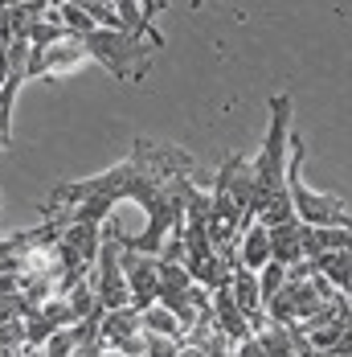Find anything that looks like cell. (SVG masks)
<instances>
[{"label":"cell","instance_id":"6da1fadb","mask_svg":"<svg viewBox=\"0 0 352 357\" xmlns=\"http://www.w3.org/2000/svg\"><path fill=\"white\" fill-rule=\"evenodd\" d=\"M189 173H201L197 160H193V152H184L180 144H160V140L136 136V140H131V152H127L119 165H111L106 173L54 185L49 197H45V206H41V218L74 210V206H82V202H95V197H103L111 206L136 202L140 210H147V206L168 189V181L189 177Z\"/></svg>","mask_w":352,"mask_h":357},{"label":"cell","instance_id":"7a4b0ae2","mask_svg":"<svg viewBox=\"0 0 352 357\" xmlns=\"http://www.w3.org/2000/svg\"><path fill=\"white\" fill-rule=\"evenodd\" d=\"M287 160H291V95H271V128L258 156H250L254 169V202H250V226L262 222L266 230L295 218L291 193H287Z\"/></svg>","mask_w":352,"mask_h":357},{"label":"cell","instance_id":"3957f363","mask_svg":"<svg viewBox=\"0 0 352 357\" xmlns=\"http://www.w3.org/2000/svg\"><path fill=\"white\" fill-rule=\"evenodd\" d=\"M303 156H307V144L291 132V160H287V193H291V206L295 218L312 230H352V214L344 210V202L336 193H316L307 189L303 181Z\"/></svg>","mask_w":352,"mask_h":357},{"label":"cell","instance_id":"277c9868","mask_svg":"<svg viewBox=\"0 0 352 357\" xmlns=\"http://www.w3.org/2000/svg\"><path fill=\"white\" fill-rule=\"evenodd\" d=\"M86 54H90V62H99L111 78H119V82H143L147 70H152L156 45H152V41H140V37H127V33L95 29V33L86 37Z\"/></svg>","mask_w":352,"mask_h":357},{"label":"cell","instance_id":"5b68a950","mask_svg":"<svg viewBox=\"0 0 352 357\" xmlns=\"http://www.w3.org/2000/svg\"><path fill=\"white\" fill-rule=\"evenodd\" d=\"M90 287H95V300L103 312H119V308H131V291H127V275H123V247L103 234V247H99V263L90 271Z\"/></svg>","mask_w":352,"mask_h":357},{"label":"cell","instance_id":"8992f818","mask_svg":"<svg viewBox=\"0 0 352 357\" xmlns=\"http://www.w3.org/2000/svg\"><path fill=\"white\" fill-rule=\"evenodd\" d=\"M82 62H90L86 54V37H62L45 50H33L29 45V78H66L74 74Z\"/></svg>","mask_w":352,"mask_h":357},{"label":"cell","instance_id":"52a82bcc","mask_svg":"<svg viewBox=\"0 0 352 357\" xmlns=\"http://www.w3.org/2000/svg\"><path fill=\"white\" fill-rule=\"evenodd\" d=\"M99 337H103L106 349L123 357H143L147 349V333H143V312L131 304V308H119V312H103V324H99Z\"/></svg>","mask_w":352,"mask_h":357},{"label":"cell","instance_id":"ba28073f","mask_svg":"<svg viewBox=\"0 0 352 357\" xmlns=\"http://www.w3.org/2000/svg\"><path fill=\"white\" fill-rule=\"evenodd\" d=\"M123 275H127V291L136 308H152L160 304V259H147L136 250H123Z\"/></svg>","mask_w":352,"mask_h":357},{"label":"cell","instance_id":"9c48e42d","mask_svg":"<svg viewBox=\"0 0 352 357\" xmlns=\"http://www.w3.org/2000/svg\"><path fill=\"white\" fill-rule=\"evenodd\" d=\"M164 8H168L164 0H147V4H136V0H119V4H115L123 33H127V37H140V41H152L156 50L164 45V33L156 29V17H160Z\"/></svg>","mask_w":352,"mask_h":357},{"label":"cell","instance_id":"30bf717a","mask_svg":"<svg viewBox=\"0 0 352 357\" xmlns=\"http://www.w3.org/2000/svg\"><path fill=\"white\" fill-rule=\"evenodd\" d=\"M213 324L230 337V345H242V341H250V337H254V324H250V317L238 308V304H234L230 284L213 291Z\"/></svg>","mask_w":352,"mask_h":357},{"label":"cell","instance_id":"8fae6325","mask_svg":"<svg viewBox=\"0 0 352 357\" xmlns=\"http://www.w3.org/2000/svg\"><path fill=\"white\" fill-rule=\"evenodd\" d=\"M230 296H234V304L242 308L254 324V333L266 324V312H262V291H258V275L246 271V267H234L230 271Z\"/></svg>","mask_w":352,"mask_h":357},{"label":"cell","instance_id":"7c38bea8","mask_svg":"<svg viewBox=\"0 0 352 357\" xmlns=\"http://www.w3.org/2000/svg\"><path fill=\"white\" fill-rule=\"evenodd\" d=\"M303 234H307V226L299 218H291L282 226H271V259L282 263V267L303 263Z\"/></svg>","mask_w":352,"mask_h":357},{"label":"cell","instance_id":"4fadbf2b","mask_svg":"<svg viewBox=\"0 0 352 357\" xmlns=\"http://www.w3.org/2000/svg\"><path fill=\"white\" fill-rule=\"evenodd\" d=\"M307 263H312V267H316L319 275L336 287L340 296H349L352 300V255L349 250H319V255H312Z\"/></svg>","mask_w":352,"mask_h":357},{"label":"cell","instance_id":"5bb4252c","mask_svg":"<svg viewBox=\"0 0 352 357\" xmlns=\"http://www.w3.org/2000/svg\"><path fill=\"white\" fill-rule=\"evenodd\" d=\"M266 263H271V230H266L262 222H254L246 234L238 238V263H234V267H246V271L258 275Z\"/></svg>","mask_w":352,"mask_h":357},{"label":"cell","instance_id":"9a60e30c","mask_svg":"<svg viewBox=\"0 0 352 357\" xmlns=\"http://www.w3.org/2000/svg\"><path fill=\"white\" fill-rule=\"evenodd\" d=\"M254 337H258V345L266 349V357H299L295 333H291V328H282V324H275V321H266Z\"/></svg>","mask_w":352,"mask_h":357},{"label":"cell","instance_id":"2e32d148","mask_svg":"<svg viewBox=\"0 0 352 357\" xmlns=\"http://www.w3.org/2000/svg\"><path fill=\"white\" fill-rule=\"evenodd\" d=\"M143 333H147V337H168L176 345H184V328H180V321H176L164 304L143 308Z\"/></svg>","mask_w":352,"mask_h":357},{"label":"cell","instance_id":"e0dca14e","mask_svg":"<svg viewBox=\"0 0 352 357\" xmlns=\"http://www.w3.org/2000/svg\"><path fill=\"white\" fill-rule=\"evenodd\" d=\"M54 17H58V25L74 37L95 33V21H90V13L82 8V0H62V4H54Z\"/></svg>","mask_w":352,"mask_h":357},{"label":"cell","instance_id":"ac0fdd59","mask_svg":"<svg viewBox=\"0 0 352 357\" xmlns=\"http://www.w3.org/2000/svg\"><path fill=\"white\" fill-rule=\"evenodd\" d=\"M189 287H193V275L184 271V263H164L160 259V304H173Z\"/></svg>","mask_w":352,"mask_h":357},{"label":"cell","instance_id":"d6986e66","mask_svg":"<svg viewBox=\"0 0 352 357\" xmlns=\"http://www.w3.org/2000/svg\"><path fill=\"white\" fill-rule=\"evenodd\" d=\"M82 8L90 13L95 29H106V33H123V25H119V13H115V4H103V0H82Z\"/></svg>","mask_w":352,"mask_h":357},{"label":"cell","instance_id":"ffe728a7","mask_svg":"<svg viewBox=\"0 0 352 357\" xmlns=\"http://www.w3.org/2000/svg\"><path fill=\"white\" fill-rule=\"evenodd\" d=\"M282 284H287V267L271 259V263H266V267L258 271V291H262V304H266V300H271V296H275V291H279Z\"/></svg>","mask_w":352,"mask_h":357},{"label":"cell","instance_id":"44dd1931","mask_svg":"<svg viewBox=\"0 0 352 357\" xmlns=\"http://www.w3.org/2000/svg\"><path fill=\"white\" fill-rule=\"evenodd\" d=\"M78 349V337H74V328H62V333H54L49 341H45V349L37 357H74Z\"/></svg>","mask_w":352,"mask_h":357},{"label":"cell","instance_id":"7402d4cb","mask_svg":"<svg viewBox=\"0 0 352 357\" xmlns=\"http://www.w3.org/2000/svg\"><path fill=\"white\" fill-rule=\"evenodd\" d=\"M8 296H21V275L0 271V300H8Z\"/></svg>","mask_w":352,"mask_h":357},{"label":"cell","instance_id":"603a6c76","mask_svg":"<svg viewBox=\"0 0 352 357\" xmlns=\"http://www.w3.org/2000/svg\"><path fill=\"white\" fill-rule=\"evenodd\" d=\"M234 357H266V349L258 345V337H250L242 345H234Z\"/></svg>","mask_w":352,"mask_h":357},{"label":"cell","instance_id":"cb8c5ba5","mask_svg":"<svg viewBox=\"0 0 352 357\" xmlns=\"http://www.w3.org/2000/svg\"><path fill=\"white\" fill-rule=\"evenodd\" d=\"M8 70H13V66H8V45H0V86L8 82Z\"/></svg>","mask_w":352,"mask_h":357},{"label":"cell","instance_id":"d4e9b609","mask_svg":"<svg viewBox=\"0 0 352 357\" xmlns=\"http://www.w3.org/2000/svg\"><path fill=\"white\" fill-rule=\"evenodd\" d=\"M176 357H205V349H197V345H189V341H184V345L176 349Z\"/></svg>","mask_w":352,"mask_h":357},{"label":"cell","instance_id":"484cf974","mask_svg":"<svg viewBox=\"0 0 352 357\" xmlns=\"http://www.w3.org/2000/svg\"><path fill=\"white\" fill-rule=\"evenodd\" d=\"M4 148H8V140H4V132H0V152H4Z\"/></svg>","mask_w":352,"mask_h":357}]
</instances>
